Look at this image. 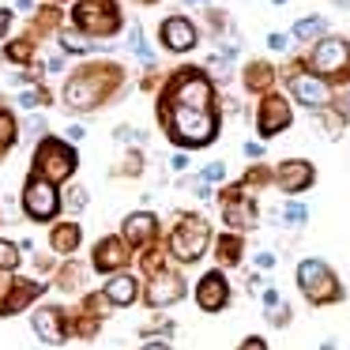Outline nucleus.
<instances>
[{
	"mask_svg": "<svg viewBox=\"0 0 350 350\" xmlns=\"http://www.w3.org/2000/svg\"><path fill=\"white\" fill-rule=\"evenodd\" d=\"M222 177H226V166H222V162H211V166L204 170V181H222Z\"/></svg>",
	"mask_w": 350,
	"mask_h": 350,
	"instance_id": "28",
	"label": "nucleus"
},
{
	"mask_svg": "<svg viewBox=\"0 0 350 350\" xmlns=\"http://www.w3.org/2000/svg\"><path fill=\"white\" fill-rule=\"evenodd\" d=\"M106 294H109V301H117V305H132V301H136V279L117 275V279H109Z\"/></svg>",
	"mask_w": 350,
	"mask_h": 350,
	"instance_id": "18",
	"label": "nucleus"
},
{
	"mask_svg": "<svg viewBox=\"0 0 350 350\" xmlns=\"http://www.w3.org/2000/svg\"><path fill=\"white\" fill-rule=\"evenodd\" d=\"M19 264V249L12 241H0V271H12Z\"/></svg>",
	"mask_w": 350,
	"mask_h": 350,
	"instance_id": "24",
	"label": "nucleus"
},
{
	"mask_svg": "<svg viewBox=\"0 0 350 350\" xmlns=\"http://www.w3.org/2000/svg\"><path fill=\"white\" fill-rule=\"evenodd\" d=\"M275 4H282V0H275Z\"/></svg>",
	"mask_w": 350,
	"mask_h": 350,
	"instance_id": "41",
	"label": "nucleus"
},
{
	"mask_svg": "<svg viewBox=\"0 0 350 350\" xmlns=\"http://www.w3.org/2000/svg\"><path fill=\"white\" fill-rule=\"evenodd\" d=\"M234 252H237V241H222V256H234ZM230 264H234V260H230Z\"/></svg>",
	"mask_w": 350,
	"mask_h": 350,
	"instance_id": "34",
	"label": "nucleus"
},
{
	"mask_svg": "<svg viewBox=\"0 0 350 350\" xmlns=\"http://www.w3.org/2000/svg\"><path fill=\"white\" fill-rule=\"evenodd\" d=\"M144 350H170V347H166V342H147Z\"/></svg>",
	"mask_w": 350,
	"mask_h": 350,
	"instance_id": "39",
	"label": "nucleus"
},
{
	"mask_svg": "<svg viewBox=\"0 0 350 350\" xmlns=\"http://www.w3.org/2000/svg\"><path fill=\"white\" fill-rule=\"evenodd\" d=\"M226 219H230V226H249V222H252V207L249 204H230L226 207Z\"/></svg>",
	"mask_w": 350,
	"mask_h": 350,
	"instance_id": "23",
	"label": "nucleus"
},
{
	"mask_svg": "<svg viewBox=\"0 0 350 350\" xmlns=\"http://www.w3.org/2000/svg\"><path fill=\"white\" fill-rule=\"evenodd\" d=\"M256 264H260V267H275V256H271V252H260Z\"/></svg>",
	"mask_w": 350,
	"mask_h": 350,
	"instance_id": "36",
	"label": "nucleus"
},
{
	"mask_svg": "<svg viewBox=\"0 0 350 350\" xmlns=\"http://www.w3.org/2000/svg\"><path fill=\"white\" fill-rule=\"evenodd\" d=\"M267 46H271V49H286V34H271V38H267Z\"/></svg>",
	"mask_w": 350,
	"mask_h": 350,
	"instance_id": "33",
	"label": "nucleus"
},
{
	"mask_svg": "<svg viewBox=\"0 0 350 350\" xmlns=\"http://www.w3.org/2000/svg\"><path fill=\"white\" fill-rule=\"evenodd\" d=\"M151 234H154V215L139 211V215H129V219H124V237H129V241L144 245V241H151Z\"/></svg>",
	"mask_w": 350,
	"mask_h": 350,
	"instance_id": "17",
	"label": "nucleus"
},
{
	"mask_svg": "<svg viewBox=\"0 0 350 350\" xmlns=\"http://www.w3.org/2000/svg\"><path fill=\"white\" fill-rule=\"evenodd\" d=\"M23 207H27V215H31V219H38V222L53 219L57 207H61L57 185L46 181V177H34V181L27 185V192H23Z\"/></svg>",
	"mask_w": 350,
	"mask_h": 350,
	"instance_id": "6",
	"label": "nucleus"
},
{
	"mask_svg": "<svg viewBox=\"0 0 350 350\" xmlns=\"http://www.w3.org/2000/svg\"><path fill=\"white\" fill-rule=\"evenodd\" d=\"M174 252L177 260H185V264H192V260H200L207 252V245H211V230H207V222L200 219H181V226L174 230Z\"/></svg>",
	"mask_w": 350,
	"mask_h": 350,
	"instance_id": "3",
	"label": "nucleus"
},
{
	"mask_svg": "<svg viewBox=\"0 0 350 350\" xmlns=\"http://www.w3.org/2000/svg\"><path fill=\"white\" fill-rule=\"evenodd\" d=\"M79 245V226H57L53 230V249H61V252H72Z\"/></svg>",
	"mask_w": 350,
	"mask_h": 350,
	"instance_id": "20",
	"label": "nucleus"
},
{
	"mask_svg": "<svg viewBox=\"0 0 350 350\" xmlns=\"http://www.w3.org/2000/svg\"><path fill=\"white\" fill-rule=\"evenodd\" d=\"M256 124H260V136H275V132H282L290 124V106L282 98H275V94H271V98H264Z\"/></svg>",
	"mask_w": 350,
	"mask_h": 350,
	"instance_id": "9",
	"label": "nucleus"
},
{
	"mask_svg": "<svg viewBox=\"0 0 350 350\" xmlns=\"http://www.w3.org/2000/svg\"><path fill=\"white\" fill-rule=\"evenodd\" d=\"M8 19H12V16H8V12H0V34L8 31Z\"/></svg>",
	"mask_w": 350,
	"mask_h": 350,
	"instance_id": "38",
	"label": "nucleus"
},
{
	"mask_svg": "<svg viewBox=\"0 0 350 350\" xmlns=\"http://www.w3.org/2000/svg\"><path fill=\"white\" fill-rule=\"evenodd\" d=\"M226 279H222L219 271H211V275H204L200 279V286H196V301H200V309H207V312H219L222 305H226Z\"/></svg>",
	"mask_w": 350,
	"mask_h": 350,
	"instance_id": "10",
	"label": "nucleus"
},
{
	"mask_svg": "<svg viewBox=\"0 0 350 350\" xmlns=\"http://www.w3.org/2000/svg\"><path fill=\"white\" fill-rule=\"evenodd\" d=\"M185 294V286H181V279H177L174 271H159L151 279V286H147V301L151 305H170V301H177V297Z\"/></svg>",
	"mask_w": 350,
	"mask_h": 350,
	"instance_id": "12",
	"label": "nucleus"
},
{
	"mask_svg": "<svg viewBox=\"0 0 350 350\" xmlns=\"http://www.w3.org/2000/svg\"><path fill=\"white\" fill-rule=\"evenodd\" d=\"M312 68L317 72H327V76H335V72H347L350 68V46L342 38H324L317 49H312Z\"/></svg>",
	"mask_w": 350,
	"mask_h": 350,
	"instance_id": "8",
	"label": "nucleus"
},
{
	"mask_svg": "<svg viewBox=\"0 0 350 350\" xmlns=\"http://www.w3.org/2000/svg\"><path fill=\"white\" fill-rule=\"evenodd\" d=\"M297 282H301L309 301H335L339 297V279L332 275V267L324 260H305L297 267Z\"/></svg>",
	"mask_w": 350,
	"mask_h": 350,
	"instance_id": "2",
	"label": "nucleus"
},
{
	"mask_svg": "<svg viewBox=\"0 0 350 350\" xmlns=\"http://www.w3.org/2000/svg\"><path fill=\"white\" fill-rule=\"evenodd\" d=\"M117 136H124V139H129V144H139V139H144V136H139V132H132V129H121V132H117Z\"/></svg>",
	"mask_w": 350,
	"mask_h": 350,
	"instance_id": "35",
	"label": "nucleus"
},
{
	"mask_svg": "<svg viewBox=\"0 0 350 350\" xmlns=\"http://www.w3.org/2000/svg\"><path fill=\"white\" fill-rule=\"evenodd\" d=\"M237 350H267V347H264V339H245Z\"/></svg>",
	"mask_w": 350,
	"mask_h": 350,
	"instance_id": "32",
	"label": "nucleus"
},
{
	"mask_svg": "<svg viewBox=\"0 0 350 350\" xmlns=\"http://www.w3.org/2000/svg\"><path fill=\"white\" fill-rule=\"evenodd\" d=\"M34 332H38L46 342H61L64 339V324H61V317H57L53 309H38V312H34Z\"/></svg>",
	"mask_w": 350,
	"mask_h": 350,
	"instance_id": "16",
	"label": "nucleus"
},
{
	"mask_svg": "<svg viewBox=\"0 0 350 350\" xmlns=\"http://www.w3.org/2000/svg\"><path fill=\"white\" fill-rule=\"evenodd\" d=\"M327 31V23L320 16H309V19H301V23L294 27V38H301V42H309V38H320V34Z\"/></svg>",
	"mask_w": 350,
	"mask_h": 350,
	"instance_id": "21",
	"label": "nucleus"
},
{
	"mask_svg": "<svg viewBox=\"0 0 350 350\" xmlns=\"http://www.w3.org/2000/svg\"><path fill=\"white\" fill-rule=\"evenodd\" d=\"M170 106L211 109V83H207L200 72H185V76H177L174 91H170Z\"/></svg>",
	"mask_w": 350,
	"mask_h": 350,
	"instance_id": "4",
	"label": "nucleus"
},
{
	"mask_svg": "<svg viewBox=\"0 0 350 350\" xmlns=\"http://www.w3.org/2000/svg\"><path fill=\"white\" fill-rule=\"evenodd\" d=\"M279 185L282 192H301L312 185V166L309 162H282L279 166Z\"/></svg>",
	"mask_w": 350,
	"mask_h": 350,
	"instance_id": "14",
	"label": "nucleus"
},
{
	"mask_svg": "<svg viewBox=\"0 0 350 350\" xmlns=\"http://www.w3.org/2000/svg\"><path fill=\"white\" fill-rule=\"evenodd\" d=\"M264 305H267V309H275V305H279V294H275V290H267V294H264Z\"/></svg>",
	"mask_w": 350,
	"mask_h": 350,
	"instance_id": "37",
	"label": "nucleus"
},
{
	"mask_svg": "<svg viewBox=\"0 0 350 350\" xmlns=\"http://www.w3.org/2000/svg\"><path fill=\"white\" fill-rule=\"evenodd\" d=\"M162 42H166L174 53H185V49L196 46V27H192L189 19L174 16V19H166V23H162Z\"/></svg>",
	"mask_w": 350,
	"mask_h": 350,
	"instance_id": "11",
	"label": "nucleus"
},
{
	"mask_svg": "<svg viewBox=\"0 0 350 350\" xmlns=\"http://www.w3.org/2000/svg\"><path fill=\"white\" fill-rule=\"evenodd\" d=\"M61 42H64V49H72V53H87V49H94L91 42H83L79 34H61Z\"/></svg>",
	"mask_w": 350,
	"mask_h": 350,
	"instance_id": "27",
	"label": "nucleus"
},
{
	"mask_svg": "<svg viewBox=\"0 0 350 350\" xmlns=\"http://www.w3.org/2000/svg\"><path fill=\"white\" fill-rule=\"evenodd\" d=\"M12 290H16V294H12L8 301H4V312H16L23 301H31V297H38V286H34V282H19V286H12Z\"/></svg>",
	"mask_w": 350,
	"mask_h": 350,
	"instance_id": "22",
	"label": "nucleus"
},
{
	"mask_svg": "<svg viewBox=\"0 0 350 350\" xmlns=\"http://www.w3.org/2000/svg\"><path fill=\"white\" fill-rule=\"evenodd\" d=\"M68 207H72V211H79V207H83V189H76L68 196Z\"/></svg>",
	"mask_w": 350,
	"mask_h": 350,
	"instance_id": "31",
	"label": "nucleus"
},
{
	"mask_svg": "<svg viewBox=\"0 0 350 350\" xmlns=\"http://www.w3.org/2000/svg\"><path fill=\"white\" fill-rule=\"evenodd\" d=\"M16 139V124H12L8 113H0V147H8Z\"/></svg>",
	"mask_w": 350,
	"mask_h": 350,
	"instance_id": "26",
	"label": "nucleus"
},
{
	"mask_svg": "<svg viewBox=\"0 0 350 350\" xmlns=\"http://www.w3.org/2000/svg\"><path fill=\"white\" fill-rule=\"evenodd\" d=\"M286 219H290V222H305V207H301V204H290V207H286Z\"/></svg>",
	"mask_w": 350,
	"mask_h": 350,
	"instance_id": "30",
	"label": "nucleus"
},
{
	"mask_svg": "<svg viewBox=\"0 0 350 350\" xmlns=\"http://www.w3.org/2000/svg\"><path fill=\"white\" fill-rule=\"evenodd\" d=\"M132 49H136V57H139V61H147V64H151V49H147L144 31H139V27H132Z\"/></svg>",
	"mask_w": 350,
	"mask_h": 350,
	"instance_id": "25",
	"label": "nucleus"
},
{
	"mask_svg": "<svg viewBox=\"0 0 350 350\" xmlns=\"http://www.w3.org/2000/svg\"><path fill=\"white\" fill-rule=\"evenodd\" d=\"M339 4H350V0H339Z\"/></svg>",
	"mask_w": 350,
	"mask_h": 350,
	"instance_id": "40",
	"label": "nucleus"
},
{
	"mask_svg": "<svg viewBox=\"0 0 350 350\" xmlns=\"http://www.w3.org/2000/svg\"><path fill=\"white\" fill-rule=\"evenodd\" d=\"M124 264V245L117 241V237H106V241L94 249V267H102V271H113V267Z\"/></svg>",
	"mask_w": 350,
	"mask_h": 350,
	"instance_id": "15",
	"label": "nucleus"
},
{
	"mask_svg": "<svg viewBox=\"0 0 350 350\" xmlns=\"http://www.w3.org/2000/svg\"><path fill=\"white\" fill-rule=\"evenodd\" d=\"M290 91H294V98L301 102V106H324L327 102V87H324V79H317V76H294L290 79Z\"/></svg>",
	"mask_w": 350,
	"mask_h": 350,
	"instance_id": "13",
	"label": "nucleus"
},
{
	"mask_svg": "<svg viewBox=\"0 0 350 350\" xmlns=\"http://www.w3.org/2000/svg\"><path fill=\"white\" fill-rule=\"evenodd\" d=\"M76 23L83 27L87 34H109V31H117L121 16H117V8L106 4V0H83L76 8Z\"/></svg>",
	"mask_w": 350,
	"mask_h": 350,
	"instance_id": "7",
	"label": "nucleus"
},
{
	"mask_svg": "<svg viewBox=\"0 0 350 350\" xmlns=\"http://www.w3.org/2000/svg\"><path fill=\"white\" fill-rule=\"evenodd\" d=\"M19 102H23L27 109H34V106L42 102V94H38V91H23V94H19Z\"/></svg>",
	"mask_w": 350,
	"mask_h": 350,
	"instance_id": "29",
	"label": "nucleus"
},
{
	"mask_svg": "<svg viewBox=\"0 0 350 350\" xmlns=\"http://www.w3.org/2000/svg\"><path fill=\"white\" fill-rule=\"evenodd\" d=\"M170 132L185 147H204L215 139V113L192 106H170Z\"/></svg>",
	"mask_w": 350,
	"mask_h": 350,
	"instance_id": "1",
	"label": "nucleus"
},
{
	"mask_svg": "<svg viewBox=\"0 0 350 350\" xmlns=\"http://www.w3.org/2000/svg\"><path fill=\"white\" fill-rule=\"evenodd\" d=\"M64 98H68V106H91V102L98 98V91H94L87 79H72L68 91H64Z\"/></svg>",
	"mask_w": 350,
	"mask_h": 350,
	"instance_id": "19",
	"label": "nucleus"
},
{
	"mask_svg": "<svg viewBox=\"0 0 350 350\" xmlns=\"http://www.w3.org/2000/svg\"><path fill=\"white\" fill-rule=\"evenodd\" d=\"M34 170H38L46 181H64V177L76 170V154L68 151L64 144H57V139H46L42 144V151H38V159H34Z\"/></svg>",
	"mask_w": 350,
	"mask_h": 350,
	"instance_id": "5",
	"label": "nucleus"
}]
</instances>
